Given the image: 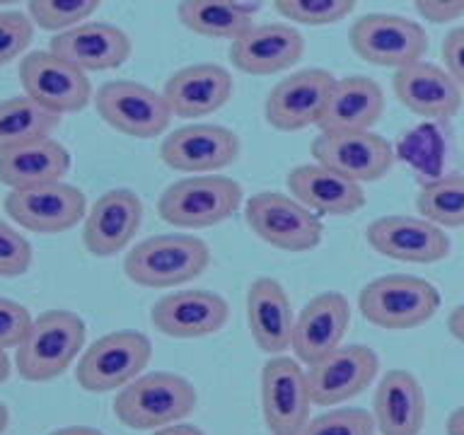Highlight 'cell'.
I'll return each instance as SVG.
<instances>
[{
    "label": "cell",
    "mask_w": 464,
    "mask_h": 435,
    "mask_svg": "<svg viewBox=\"0 0 464 435\" xmlns=\"http://www.w3.org/2000/svg\"><path fill=\"white\" fill-rule=\"evenodd\" d=\"M210 249L201 237L187 232H165L138 242L126 252L123 274L143 288H177L208 268Z\"/></svg>",
    "instance_id": "obj_1"
},
{
    "label": "cell",
    "mask_w": 464,
    "mask_h": 435,
    "mask_svg": "<svg viewBox=\"0 0 464 435\" xmlns=\"http://www.w3.org/2000/svg\"><path fill=\"white\" fill-rule=\"evenodd\" d=\"M198 404L196 387L177 372H145L119 390L116 419L130 430H158L191 416Z\"/></svg>",
    "instance_id": "obj_2"
},
{
    "label": "cell",
    "mask_w": 464,
    "mask_h": 435,
    "mask_svg": "<svg viewBox=\"0 0 464 435\" xmlns=\"http://www.w3.org/2000/svg\"><path fill=\"white\" fill-rule=\"evenodd\" d=\"M87 326L71 310L42 312L14 351V368L27 382H49L71 368L85 348Z\"/></svg>",
    "instance_id": "obj_3"
},
{
    "label": "cell",
    "mask_w": 464,
    "mask_h": 435,
    "mask_svg": "<svg viewBox=\"0 0 464 435\" xmlns=\"http://www.w3.org/2000/svg\"><path fill=\"white\" fill-rule=\"evenodd\" d=\"M440 290L419 276L387 274L370 281L358 295V310L370 324L387 332H409L440 310Z\"/></svg>",
    "instance_id": "obj_4"
},
{
    "label": "cell",
    "mask_w": 464,
    "mask_h": 435,
    "mask_svg": "<svg viewBox=\"0 0 464 435\" xmlns=\"http://www.w3.org/2000/svg\"><path fill=\"white\" fill-rule=\"evenodd\" d=\"M242 206V187L225 174H191L160 194L158 216L181 230H201L230 220Z\"/></svg>",
    "instance_id": "obj_5"
},
{
    "label": "cell",
    "mask_w": 464,
    "mask_h": 435,
    "mask_svg": "<svg viewBox=\"0 0 464 435\" xmlns=\"http://www.w3.org/2000/svg\"><path fill=\"white\" fill-rule=\"evenodd\" d=\"M249 230L266 245L281 252H310L324 237V225L314 210L297 201L293 194L259 191L245 203Z\"/></svg>",
    "instance_id": "obj_6"
},
{
    "label": "cell",
    "mask_w": 464,
    "mask_h": 435,
    "mask_svg": "<svg viewBox=\"0 0 464 435\" xmlns=\"http://www.w3.org/2000/svg\"><path fill=\"white\" fill-rule=\"evenodd\" d=\"M150 358L152 343L143 332L119 329L104 334L85 348L75 368V380L82 390L92 394L121 390L143 375Z\"/></svg>",
    "instance_id": "obj_7"
},
{
    "label": "cell",
    "mask_w": 464,
    "mask_h": 435,
    "mask_svg": "<svg viewBox=\"0 0 464 435\" xmlns=\"http://www.w3.org/2000/svg\"><path fill=\"white\" fill-rule=\"evenodd\" d=\"M348 44L358 58L380 68H404L423 61L428 34L419 22L390 13L362 14L348 29Z\"/></svg>",
    "instance_id": "obj_8"
},
{
    "label": "cell",
    "mask_w": 464,
    "mask_h": 435,
    "mask_svg": "<svg viewBox=\"0 0 464 435\" xmlns=\"http://www.w3.org/2000/svg\"><path fill=\"white\" fill-rule=\"evenodd\" d=\"M303 362L274 355L261 368V416L271 435H300L310 420L312 392Z\"/></svg>",
    "instance_id": "obj_9"
},
{
    "label": "cell",
    "mask_w": 464,
    "mask_h": 435,
    "mask_svg": "<svg viewBox=\"0 0 464 435\" xmlns=\"http://www.w3.org/2000/svg\"><path fill=\"white\" fill-rule=\"evenodd\" d=\"M102 121L130 138H158L169 129L172 109L165 94L136 80H109L94 94Z\"/></svg>",
    "instance_id": "obj_10"
},
{
    "label": "cell",
    "mask_w": 464,
    "mask_h": 435,
    "mask_svg": "<svg viewBox=\"0 0 464 435\" xmlns=\"http://www.w3.org/2000/svg\"><path fill=\"white\" fill-rule=\"evenodd\" d=\"M310 152L314 162L358 184L384 179L397 162L394 145L372 130H319Z\"/></svg>",
    "instance_id": "obj_11"
},
{
    "label": "cell",
    "mask_w": 464,
    "mask_h": 435,
    "mask_svg": "<svg viewBox=\"0 0 464 435\" xmlns=\"http://www.w3.org/2000/svg\"><path fill=\"white\" fill-rule=\"evenodd\" d=\"M20 85L27 97L56 114H75L94 100L85 71L53 51H32L20 61Z\"/></svg>",
    "instance_id": "obj_12"
},
{
    "label": "cell",
    "mask_w": 464,
    "mask_h": 435,
    "mask_svg": "<svg viewBox=\"0 0 464 435\" xmlns=\"http://www.w3.org/2000/svg\"><path fill=\"white\" fill-rule=\"evenodd\" d=\"M3 208L13 223L39 235H58L75 227L87 216V198L78 187L49 181L36 187L10 188Z\"/></svg>",
    "instance_id": "obj_13"
},
{
    "label": "cell",
    "mask_w": 464,
    "mask_h": 435,
    "mask_svg": "<svg viewBox=\"0 0 464 435\" xmlns=\"http://www.w3.org/2000/svg\"><path fill=\"white\" fill-rule=\"evenodd\" d=\"M239 136L218 123H188L160 143V160L184 174H213L239 158Z\"/></svg>",
    "instance_id": "obj_14"
},
{
    "label": "cell",
    "mask_w": 464,
    "mask_h": 435,
    "mask_svg": "<svg viewBox=\"0 0 464 435\" xmlns=\"http://www.w3.org/2000/svg\"><path fill=\"white\" fill-rule=\"evenodd\" d=\"M368 245L387 259L404 264H435L450 256L452 242L445 227L423 216H382L365 230Z\"/></svg>",
    "instance_id": "obj_15"
},
{
    "label": "cell",
    "mask_w": 464,
    "mask_h": 435,
    "mask_svg": "<svg viewBox=\"0 0 464 435\" xmlns=\"http://www.w3.org/2000/svg\"><path fill=\"white\" fill-rule=\"evenodd\" d=\"M334 82L336 78L324 68H303L290 72L288 78L278 80L268 92L264 104L266 121L283 133L317 126Z\"/></svg>",
    "instance_id": "obj_16"
},
{
    "label": "cell",
    "mask_w": 464,
    "mask_h": 435,
    "mask_svg": "<svg viewBox=\"0 0 464 435\" xmlns=\"http://www.w3.org/2000/svg\"><path fill=\"white\" fill-rule=\"evenodd\" d=\"M380 358L370 346H339L322 361L307 365L312 401L317 406H339L358 397L375 382Z\"/></svg>",
    "instance_id": "obj_17"
},
{
    "label": "cell",
    "mask_w": 464,
    "mask_h": 435,
    "mask_svg": "<svg viewBox=\"0 0 464 435\" xmlns=\"http://www.w3.org/2000/svg\"><path fill=\"white\" fill-rule=\"evenodd\" d=\"M230 304L213 290L188 288L167 293L152 304L150 322L169 339H203L227 324Z\"/></svg>",
    "instance_id": "obj_18"
},
{
    "label": "cell",
    "mask_w": 464,
    "mask_h": 435,
    "mask_svg": "<svg viewBox=\"0 0 464 435\" xmlns=\"http://www.w3.org/2000/svg\"><path fill=\"white\" fill-rule=\"evenodd\" d=\"M304 36L285 22L252 24L245 34L232 39L230 63L245 75L266 78L288 71L303 58Z\"/></svg>",
    "instance_id": "obj_19"
},
{
    "label": "cell",
    "mask_w": 464,
    "mask_h": 435,
    "mask_svg": "<svg viewBox=\"0 0 464 435\" xmlns=\"http://www.w3.org/2000/svg\"><path fill=\"white\" fill-rule=\"evenodd\" d=\"M143 223V201L130 188H111L87 210L82 245L92 256H114L136 237Z\"/></svg>",
    "instance_id": "obj_20"
},
{
    "label": "cell",
    "mask_w": 464,
    "mask_h": 435,
    "mask_svg": "<svg viewBox=\"0 0 464 435\" xmlns=\"http://www.w3.org/2000/svg\"><path fill=\"white\" fill-rule=\"evenodd\" d=\"M351 324V304L339 290L319 293L295 314L293 329V353L304 368L322 361L341 346Z\"/></svg>",
    "instance_id": "obj_21"
},
{
    "label": "cell",
    "mask_w": 464,
    "mask_h": 435,
    "mask_svg": "<svg viewBox=\"0 0 464 435\" xmlns=\"http://www.w3.org/2000/svg\"><path fill=\"white\" fill-rule=\"evenodd\" d=\"M392 90L411 114L428 121H448L462 109L464 90L445 68L416 61L394 72Z\"/></svg>",
    "instance_id": "obj_22"
},
{
    "label": "cell",
    "mask_w": 464,
    "mask_h": 435,
    "mask_svg": "<svg viewBox=\"0 0 464 435\" xmlns=\"http://www.w3.org/2000/svg\"><path fill=\"white\" fill-rule=\"evenodd\" d=\"M49 49L85 72L114 71L130 58V36L109 22H82L58 32Z\"/></svg>",
    "instance_id": "obj_23"
},
{
    "label": "cell",
    "mask_w": 464,
    "mask_h": 435,
    "mask_svg": "<svg viewBox=\"0 0 464 435\" xmlns=\"http://www.w3.org/2000/svg\"><path fill=\"white\" fill-rule=\"evenodd\" d=\"M232 75L218 63L184 65L165 82V100L174 116L201 119L216 114L232 97Z\"/></svg>",
    "instance_id": "obj_24"
},
{
    "label": "cell",
    "mask_w": 464,
    "mask_h": 435,
    "mask_svg": "<svg viewBox=\"0 0 464 435\" xmlns=\"http://www.w3.org/2000/svg\"><path fill=\"white\" fill-rule=\"evenodd\" d=\"M246 322L259 351L271 355L285 353L293 343L295 312L281 283L261 276L246 290Z\"/></svg>",
    "instance_id": "obj_25"
},
{
    "label": "cell",
    "mask_w": 464,
    "mask_h": 435,
    "mask_svg": "<svg viewBox=\"0 0 464 435\" xmlns=\"http://www.w3.org/2000/svg\"><path fill=\"white\" fill-rule=\"evenodd\" d=\"M372 419L380 435H420L426 423V394L409 370H387L372 397Z\"/></svg>",
    "instance_id": "obj_26"
},
{
    "label": "cell",
    "mask_w": 464,
    "mask_h": 435,
    "mask_svg": "<svg viewBox=\"0 0 464 435\" xmlns=\"http://www.w3.org/2000/svg\"><path fill=\"white\" fill-rule=\"evenodd\" d=\"M288 191L317 216H353L365 206V191L358 181L319 162L293 167Z\"/></svg>",
    "instance_id": "obj_27"
},
{
    "label": "cell",
    "mask_w": 464,
    "mask_h": 435,
    "mask_svg": "<svg viewBox=\"0 0 464 435\" xmlns=\"http://www.w3.org/2000/svg\"><path fill=\"white\" fill-rule=\"evenodd\" d=\"M384 92L380 82L368 75L336 78L317 121L319 130H370L384 114Z\"/></svg>",
    "instance_id": "obj_28"
},
{
    "label": "cell",
    "mask_w": 464,
    "mask_h": 435,
    "mask_svg": "<svg viewBox=\"0 0 464 435\" xmlns=\"http://www.w3.org/2000/svg\"><path fill=\"white\" fill-rule=\"evenodd\" d=\"M71 152L53 138L36 143L20 145L13 150L0 152V184L10 188L36 187L49 181H63L71 172Z\"/></svg>",
    "instance_id": "obj_29"
},
{
    "label": "cell",
    "mask_w": 464,
    "mask_h": 435,
    "mask_svg": "<svg viewBox=\"0 0 464 435\" xmlns=\"http://www.w3.org/2000/svg\"><path fill=\"white\" fill-rule=\"evenodd\" d=\"M61 126V114L42 107L27 94L0 102V152L36 143L53 136Z\"/></svg>",
    "instance_id": "obj_30"
},
{
    "label": "cell",
    "mask_w": 464,
    "mask_h": 435,
    "mask_svg": "<svg viewBox=\"0 0 464 435\" xmlns=\"http://www.w3.org/2000/svg\"><path fill=\"white\" fill-rule=\"evenodd\" d=\"M177 17L194 34L206 39H237L252 27V14L232 0H179Z\"/></svg>",
    "instance_id": "obj_31"
},
{
    "label": "cell",
    "mask_w": 464,
    "mask_h": 435,
    "mask_svg": "<svg viewBox=\"0 0 464 435\" xmlns=\"http://www.w3.org/2000/svg\"><path fill=\"white\" fill-rule=\"evenodd\" d=\"M416 210L440 227H464V174L423 181L416 194Z\"/></svg>",
    "instance_id": "obj_32"
},
{
    "label": "cell",
    "mask_w": 464,
    "mask_h": 435,
    "mask_svg": "<svg viewBox=\"0 0 464 435\" xmlns=\"http://www.w3.org/2000/svg\"><path fill=\"white\" fill-rule=\"evenodd\" d=\"M29 17L39 29L63 32L75 24H82L97 13L102 0H27Z\"/></svg>",
    "instance_id": "obj_33"
},
{
    "label": "cell",
    "mask_w": 464,
    "mask_h": 435,
    "mask_svg": "<svg viewBox=\"0 0 464 435\" xmlns=\"http://www.w3.org/2000/svg\"><path fill=\"white\" fill-rule=\"evenodd\" d=\"M274 7L283 20L304 27H329L353 13L355 0H274Z\"/></svg>",
    "instance_id": "obj_34"
},
{
    "label": "cell",
    "mask_w": 464,
    "mask_h": 435,
    "mask_svg": "<svg viewBox=\"0 0 464 435\" xmlns=\"http://www.w3.org/2000/svg\"><path fill=\"white\" fill-rule=\"evenodd\" d=\"M442 150H445V145H442L440 130L435 129V126H419V129H413L411 133H406V138L399 145V155L413 169L430 174V179L442 177L438 172L442 162Z\"/></svg>",
    "instance_id": "obj_35"
},
{
    "label": "cell",
    "mask_w": 464,
    "mask_h": 435,
    "mask_svg": "<svg viewBox=\"0 0 464 435\" xmlns=\"http://www.w3.org/2000/svg\"><path fill=\"white\" fill-rule=\"evenodd\" d=\"M372 413L365 409H329L307 420L300 435H375Z\"/></svg>",
    "instance_id": "obj_36"
},
{
    "label": "cell",
    "mask_w": 464,
    "mask_h": 435,
    "mask_svg": "<svg viewBox=\"0 0 464 435\" xmlns=\"http://www.w3.org/2000/svg\"><path fill=\"white\" fill-rule=\"evenodd\" d=\"M34 20L17 10L0 13V65L13 63L34 39Z\"/></svg>",
    "instance_id": "obj_37"
},
{
    "label": "cell",
    "mask_w": 464,
    "mask_h": 435,
    "mask_svg": "<svg viewBox=\"0 0 464 435\" xmlns=\"http://www.w3.org/2000/svg\"><path fill=\"white\" fill-rule=\"evenodd\" d=\"M34 252L29 239L0 218V278H17L32 266Z\"/></svg>",
    "instance_id": "obj_38"
},
{
    "label": "cell",
    "mask_w": 464,
    "mask_h": 435,
    "mask_svg": "<svg viewBox=\"0 0 464 435\" xmlns=\"http://www.w3.org/2000/svg\"><path fill=\"white\" fill-rule=\"evenodd\" d=\"M32 314L24 304L0 297V348H17L32 329Z\"/></svg>",
    "instance_id": "obj_39"
},
{
    "label": "cell",
    "mask_w": 464,
    "mask_h": 435,
    "mask_svg": "<svg viewBox=\"0 0 464 435\" xmlns=\"http://www.w3.org/2000/svg\"><path fill=\"white\" fill-rule=\"evenodd\" d=\"M442 63L464 90V27L450 29L448 36L442 39Z\"/></svg>",
    "instance_id": "obj_40"
},
{
    "label": "cell",
    "mask_w": 464,
    "mask_h": 435,
    "mask_svg": "<svg viewBox=\"0 0 464 435\" xmlns=\"http://www.w3.org/2000/svg\"><path fill=\"white\" fill-rule=\"evenodd\" d=\"M413 7L433 24H448L464 14V0H413Z\"/></svg>",
    "instance_id": "obj_41"
},
{
    "label": "cell",
    "mask_w": 464,
    "mask_h": 435,
    "mask_svg": "<svg viewBox=\"0 0 464 435\" xmlns=\"http://www.w3.org/2000/svg\"><path fill=\"white\" fill-rule=\"evenodd\" d=\"M448 332L455 336L459 343H464V304H457L448 317Z\"/></svg>",
    "instance_id": "obj_42"
},
{
    "label": "cell",
    "mask_w": 464,
    "mask_h": 435,
    "mask_svg": "<svg viewBox=\"0 0 464 435\" xmlns=\"http://www.w3.org/2000/svg\"><path fill=\"white\" fill-rule=\"evenodd\" d=\"M152 435H206L198 426L194 423H172V426H165V428H158V430H152Z\"/></svg>",
    "instance_id": "obj_43"
},
{
    "label": "cell",
    "mask_w": 464,
    "mask_h": 435,
    "mask_svg": "<svg viewBox=\"0 0 464 435\" xmlns=\"http://www.w3.org/2000/svg\"><path fill=\"white\" fill-rule=\"evenodd\" d=\"M445 430H448V435H464V406H457L455 411L450 413Z\"/></svg>",
    "instance_id": "obj_44"
},
{
    "label": "cell",
    "mask_w": 464,
    "mask_h": 435,
    "mask_svg": "<svg viewBox=\"0 0 464 435\" xmlns=\"http://www.w3.org/2000/svg\"><path fill=\"white\" fill-rule=\"evenodd\" d=\"M49 435H104L100 428H92V426H65V428H58L53 433Z\"/></svg>",
    "instance_id": "obj_45"
},
{
    "label": "cell",
    "mask_w": 464,
    "mask_h": 435,
    "mask_svg": "<svg viewBox=\"0 0 464 435\" xmlns=\"http://www.w3.org/2000/svg\"><path fill=\"white\" fill-rule=\"evenodd\" d=\"M232 3H235V5H237V7H242L245 13L254 14V13H256V10H261V7L266 5L268 0H232Z\"/></svg>",
    "instance_id": "obj_46"
},
{
    "label": "cell",
    "mask_w": 464,
    "mask_h": 435,
    "mask_svg": "<svg viewBox=\"0 0 464 435\" xmlns=\"http://www.w3.org/2000/svg\"><path fill=\"white\" fill-rule=\"evenodd\" d=\"M10 358H7V348H0V384L7 382V377H10Z\"/></svg>",
    "instance_id": "obj_47"
},
{
    "label": "cell",
    "mask_w": 464,
    "mask_h": 435,
    "mask_svg": "<svg viewBox=\"0 0 464 435\" xmlns=\"http://www.w3.org/2000/svg\"><path fill=\"white\" fill-rule=\"evenodd\" d=\"M7 426H10V411H7V406L0 401V435L5 433Z\"/></svg>",
    "instance_id": "obj_48"
},
{
    "label": "cell",
    "mask_w": 464,
    "mask_h": 435,
    "mask_svg": "<svg viewBox=\"0 0 464 435\" xmlns=\"http://www.w3.org/2000/svg\"><path fill=\"white\" fill-rule=\"evenodd\" d=\"M14 3H22V0H0V5H14Z\"/></svg>",
    "instance_id": "obj_49"
}]
</instances>
